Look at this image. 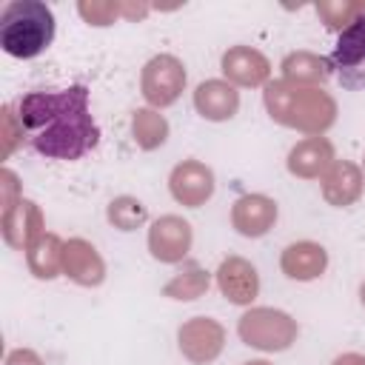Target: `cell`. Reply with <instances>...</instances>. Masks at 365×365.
<instances>
[{"mask_svg":"<svg viewBox=\"0 0 365 365\" xmlns=\"http://www.w3.org/2000/svg\"><path fill=\"white\" fill-rule=\"evenodd\" d=\"M331 365H365V354H354V351L351 354H339Z\"/></svg>","mask_w":365,"mask_h":365,"instance_id":"29","label":"cell"},{"mask_svg":"<svg viewBox=\"0 0 365 365\" xmlns=\"http://www.w3.org/2000/svg\"><path fill=\"white\" fill-rule=\"evenodd\" d=\"M262 100L274 123L302 131L308 137H322L336 123V100L317 86H294L288 80H268Z\"/></svg>","mask_w":365,"mask_h":365,"instance_id":"2","label":"cell"},{"mask_svg":"<svg viewBox=\"0 0 365 365\" xmlns=\"http://www.w3.org/2000/svg\"><path fill=\"white\" fill-rule=\"evenodd\" d=\"M0 228H3V240L6 245L17 248V251H29L46 231H43V211L34 200H26L20 197L11 208L3 211V220H0Z\"/></svg>","mask_w":365,"mask_h":365,"instance_id":"10","label":"cell"},{"mask_svg":"<svg viewBox=\"0 0 365 365\" xmlns=\"http://www.w3.org/2000/svg\"><path fill=\"white\" fill-rule=\"evenodd\" d=\"M171 197L185 208H200L214 194V171L200 160H182L168 177Z\"/></svg>","mask_w":365,"mask_h":365,"instance_id":"9","label":"cell"},{"mask_svg":"<svg viewBox=\"0 0 365 365\" xmlns=\"http://www.w3.org/2000/svg\"><path fill=\"white\" fill-rule=\"evenodd\" d=\"M131 134L143 151H154L168 140V120L157 108H137L131 117Z\"/></svg>","mask_w":365,"mask_h":365,"instance_id":"22","label":"cell"},{"mask_svg":"<svg viewBox=\"0 0 365 365\" xmlns=\"http://www.w3.org/2000/svg\"><path fill=\"white\" fill-rule=\"evenodd\" d=\"M0 180H3L0 185H3V211H6V208H11V205L17 202V200H14V194H17V177H14L9 168H3V171H0Z\"/></svg>","mask_w":365,"mask_h":365,"instance_id":"27","label":"cell"},{"mask_svg":"<svg viewBox=\"0 0 365 365\" xmlns=\"http://www.w3.org/2000/svg\"><path fill=\"white\" fill-rule=\"evenodd\" d=\"M106 217H108V222H111L114 228H120V231H134V228H140V225L148 220V211H145V205H143L137 197H114V200L108 202Z\"/></svg>","mask_w":365,"mask_h":365,"instance_id":"23","label":"cell"},{"mask_svg":"<svg viewBox=\"0 0 365 365\" xmlns=\"http://www.w3.org/2000/svg\"><path fill=\"white\" fill-rule=\"evenodd\" d=\"M6 365H43V359L31 348H14V351H9Z\"/></svg>","mask_w":365,"mask_h":365,"instance_id":"28","label":"cell"},{"mask_svg":"<svg viewBox=\"0 0 365 365\" xmlns=\"http://www.w3.org/2000/svg\"><path fill=\"white\" fill-rule=\"evenodd\" d=\"M77 11L91 26H111L117 20V14H123V3H94V0L88 3V0H83L77 6Z\"/></svg>","mask_w":365,"mask_h":365,"instance_id":"25","label":"cell"},{"mask_svg":"<svg viewBox=\"0 0 365 365\" xmlns=\"http://www.w3.org/2000/svg\"><path fill=\"white\" fill-rule=\"evenodd\" d=\"M211 285V274L197 265V262H185L165 285H163V297L168 299H180V302H191L200 299Z\"/></svg>","mask_w":365,"mask_h":365,"instance_id":"21","label":"cell"},{"mask_svg":"<svg viewBox=\"0 0 365 365\" xmlns=\"http://www.w3.org/2000/svg\"><path fill=\"white\" fill-rule=\"evenodd\" d=\"M23 123L20 117L11 111V106H3V160L17 148V143L23 140Z\"/></svg>","mask_w":365,"mask_h":365,"instance_id":"26","label":"cell"},{"mask_svg":"<svg viewBox=\"0 0 365 365\" xmlns=\"http://www.w3.org/2000/svg\"><path fill=\"white\" fill-rule=\"evenodd\" d=\"M319 188H322V200L328 205L345 208L362 197L365 174L359 165H354L348 160H334V165L319 177Z\"/></svg>","mask_w":365,"mask_h":365,"instance_id":"14","label":"cell"},{"mask_svg":"<svg viewBox=\"0 0 365 365\" xmlns=\"http://www.w3.org/2000/svg\"><path fill=\"white\" fill-rule=\"evenodd\" d=\"M242 365H271L268 359H248V362H242Z\"/></svg>","mask_w":365,"mask_h":365,"instance_id":"30","label":"cell"},{"mask_svg":"<svg viewBox=\"0 0 365 365\" xmlns=\"http://www.w3.org/2000/svg\"><path fill=\"white\" fill-rule=\"evenodd\" d=\"M194 108L211 123L231 120L240 108V91L228 80H205L194 88Z\"/></svg>","mask_w":365,"mask_h":365,"instance_id":"16","label":"cell"},{"mask_svg":"<svg viewBox=\"0 0 365 365\" xmlns=\"http://www.w3.org/2000/svg\"><path fill=\"white\" fill-rule=\"evenodd\" d=\"M334 165V145L325 137H305L288 151V171L299 180H317Z\"/></svg>","mask_w":365,"mask_h":365,"instance_id":"18","label":"cell"},{"mask_svg":"<svg viewBox=\"0 0 365 365\" xmlns=\"http://www.w3.org/2000/svg\"><path fill=\"white\" fill-rule=\"evenodd\" d=\"M277 214H279V208H277V202L271 197H265V194H242L231 205V225H234L237 234L254 240V237H262V234H268L274 228Z\"/></svg>","mask_w":365,"mask_h":365,"instance_id":"12","label":"cell"},{"mask_svg":"<svg viewBox=\"0 0 365 365\" xmlns=\"http://www.w3.org/2000/svg\"><path fill=\"white\" fill-rule=\"evenodd\" d=\"M237 334L245 345L265 351V354H277V351H288L297 336H299V325L291 314L279 311V308H248L240 322H237Z\"/></svg>","mask_w":365,"mask_h":365,"instance_id":"4","label":"cell"},{"mask_svg":"<svg viewBox=\"0 0 365 365\" xmlns=\"http://www.w3.org/2000/svg\"><path fill=\"white\" fill-rule=\"evenodd\" d=\"M17 111L31 148L48 160H80L100 143V128L88 111L86 86H68L63 91H29Z\"/></svg>","mask_w":365,"mask_h":365,"instance_id":"1","label":"cell"},{"mask_svg":"<svg viewBox=\"0 0 365 365\" xmlns=\"http://www.w3.org/2000/svg\"><path fill=\"white\" fill-rule=\"evenodd\" d=\"M359 302H362V308H365V282L359 285Z\"/></svg>","mask_w":365,"mask_h":365,"instance_id":"31","label":"cell"},{"mask_svg":"<svg viewBox=\"0 0 365 365\" xmlns=\"http://www.w3.org/2000/svg\"><path fill=\"white\" fill-rule=\"evenodd\" d=\"M282 80L294 83V86H322L331 77V66L325 57L314 54V51H291L282 60Z\"/></svg>","mask_w":365,"mask_h":365,"instance_id":"19","label":"cell"},{"mask_svg":"<svg viewBox=\"0 0 365 365\" xmlns=\"http://www.w3.org/2000/svg\"><path fill=\"white\" fill-rule=\"evenodd\" d=\"M279 268L288 279H297V282L317 279L328 268V251L319 242H311V240L291 242L279 257Z\"/></svg>","mask_w":365,"mask_h":365,"instance_id":"17","label":"cell"},{"mask_svg":"<svg viewBox=\"0 0 365 365\" xmlns=\"http://www.w3.org/2000/svg\"><path fill=\"white\" fill-rule=\"evenodd\" d=\"M220 68H222V74L231 86H242V88L268 86V77H271L268 57L262 51L251 48V46H231L222 54Z\"/></svg>","mask_w":365,"mask_h":365,"instance_id":"11","label":"cell"},{"mask_svg":"<svg viewBox=\"0 0 365 365\" xmlns=\"http://www.w3.org/2000/svg\"><path fill=\"white\" fill-rule=\"evenodd\" d=\"M328 66L342 88L365 91V14L339 31Z\"/></svg>","mask_w":365,"mask_h":365,"instance_id":"5","label":"cell"},{"mask_svg":"<svg viewBox=\"0 0 365 365\" xmlns=\"http://www.w3.org/2000/svg\"><path fill=\"white\" fill-rule=\"evenodd\" d=\"M54 40V14L40 0H11L0 14V46L6 54L31 60Z\"/></svg>","mask_w":365,"mask_h":365,"instance_id":"3","label":"cell"},{"mask_svg":"<svg viewBox=\"0 0 365 365\" xmlns=\"http://www.w3.org/2000/svg\"><path fill=\"white\" fill-rule=\"evenodd\" d=\"M191 242H194L191 222L177 214H165L154 220L148 228V251L160 262H182L185 254L191 251Z\"/></svg>","mask_w":365,"mask_h":365,"instance_id":"8","label":"cell"},{"mask_svg":"<svg viewBox=\"0 0 365 365\" xmlns=\"http://www.w3.org/2000/svg\"><path fill=\"white\" fill-rule=\"evenodd\" d=\"M180 354L194 365L214 362L225 348V328L211 317H191L177 331Z\"/></svg>","mask_w":365,"mask_h":365,"instance_id":"7","label":"cell"},{"mask_svg":"<svg viewBox=\"0 0 365 365\" xmlns=\"http://www.w3.org/2000/svg\"><path fill=\"white\" fill-rule=\"evenodd\" d=\"M63 274L83 288H97L106 279V262L88 240L71 237L63 251Z\"/></svg>","mask_w":365,"mask_h":365,"instance_id":"15","label":"cell"},{"mask_svg":"<svg viewBox=\"0 0 365 365\" xmlns=\"http://www.w3.org/2000/svg\"><path fill=\"white\" fill-rule=\"evenodd\" d=\"M317 14L322 17V23L334 31H342L345 26H351L356 17L365 14V0L359 3H348V0H319L317 3Z\"/></svg>","mask_w":365,"mask_h":365,"instance_id":"24","label":"cell"},{"mask_svg":"<svg viewBox=\"0 0 365 365\" xmlns=\"http://www.w3.org/2000/svg\"><path fill=\"white\" fill-rule=\"evenodd\" d=\"M220 294L234 305H251L259 294V274L245 257H225L217 268Z\"/></svg>","mask_w":365,"mask_h":365,"instance_id":"13","label":"cell"},{"mask_svg":"<svg viewBox=\"0 0 365 365\" xmlns=\"http://www.w3.org/2000/svg\"><path fill=\"white\" fill-rule=\"evenodd\" d=\"M63 251H66V242L57 234H43L26 251V265L37 279H54L63 271Z\"/></svg>","mask_w":365,"mask_h":365,"instance_id":"20","label":"cell"},{"mask_svg":"<svg viewBox=\"0 0 365 365\" xmlns=\"http://www.w3.org/2000/svg\"><path fill=\"white\" fill-rule=\"evenodd\" d=\"M185 88V66L174 54H157L143 66L140 91L151 108H165L177 103Z\"/></svg>","mask_w":365,"mask_h":365,"instance_id":"6","label":"cell"}]
</instances>
